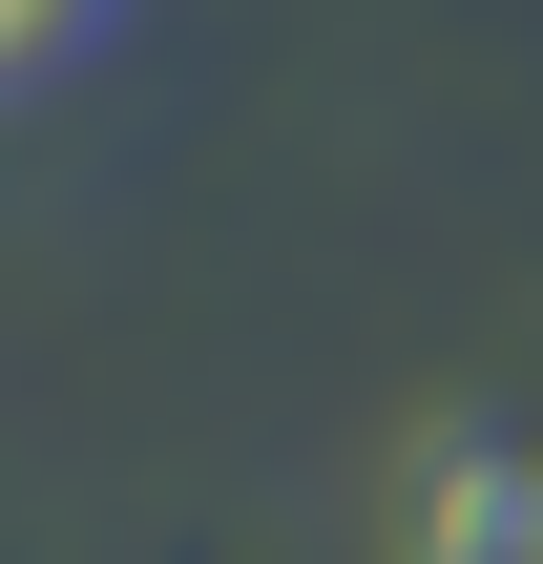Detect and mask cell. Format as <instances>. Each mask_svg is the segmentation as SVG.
I'll return each mask as SVG.
<instances>
[{
	"label": "cell",
	"instance_id": "obj_2",
	"mask_svg": "<svg viewBox=\"0 0 543 564\" xmlns=\"http://www.w3.org/2000/svg\"><path fill=\"white\" fill-rule=\"evenodd\" d=\"M105 21H126V0H0V105H21V84H63Z\"/></svg>",
	"mask_w": 543,
	"mask_h": 564
},
{
	"label": "cell",
	"instance_id": "obj_1",
	"mask_svg": "<svg viewBox=\"0 0 543 564\" xmlns=\"http://www.w3.org/2000/svg\"><path fill=\"white\" fill-rule=\"evenodd\" d=\"M398 564H543V440L523 419H439L398 460Z\"/></svg>",
	"mask_w": 543,
	"mask_h": 564
}]
</instances>
